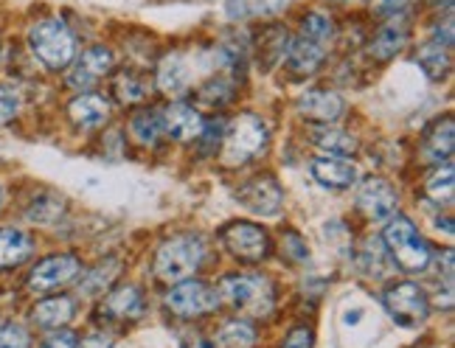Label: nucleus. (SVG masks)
Segmentation results:
<instances>
[{
    "mask_svg": "<svg viewBox=\"0 0 455 348\" xmlns=\"http://www.w3.org/2000/svg\"><path fill=\"white\" fill-rule=\"evenodd\" d=\"M28 45L45 67L62 71L76 57V37L62 17H43L28 28Z\"/></svg>",
    "mask_w": 455,
    "mask_h": 348,
    "instance_id": "obj_1",
    "label": "nucleus"
},
{
    "mask_svg": "<svg viewBox=\"0 0 455 348\" xmlns=\"http://www.w3.org/2000/svg\"><path fill=\"white\" fill-rule=\"evenodd\" d=\"M270 146L267 124L253 113H242L231 121V127L222 132V163L225 166H242L256 161Z\"/></svg>",
    "mask_w": 455,
    "mask_h": 348,
    "instance_id": "obj_2",
    "label": "nucleus"
},
{
    "mask_svg": "<svg viewBox=\"0 0 455 348\" xmlns=\"http://www.w3.org/2000/svg\"><path fill=\"white\" fill-rule=\"evenodd\" d=\"M385 250H388L391 261L402 273H425L430 265V248L427 241L419 236L413 222L408 217H394L385 225Z\"/></svg>",
    "mask_w": 455,
    "mask_h": 348,
    "instance_id": "obj_3",
    "label": "nucleus"
},
{
    "mask_svg": "<svg viewBox=\"0 0 455 348\" xmlns=\"http://www.w3.org/2000/svg\"><path fill=\"white\" fill-rule=\"evenodd\" d=\"M205 258L203 239L195 233H180L164 241V248L155 256V273L164 281H186L188 275H195Z\"/></svg>",
    "mask_w": 455,
    "mask_h": 348,
    "instance_id": "obj_4",
    "label": "nucleus"
},
{
    "mask_svg": "<svg viewBox=\"0 0 455 348\" xmlns=\"http://www.w3.org/2000/svg\"><path fill=\"white\" fill-rule=\"evenodd\" d=\"M217 292L220 301H228L251 318H265L273 309V287L261 275H231L220 284Z\"/></svg>",
    "mask_w": 455,
    "mask_h": 348,
    "instance_id": "obj_5",
    "label": "nucleus"
},
{
    "mask_svg": "<svg viewBox=\"0 0 455 348\" xmlns=\"http://www.w3.org/2000/svg\"><path fill=\"white\" fill-rule=\"evenodd\" d=\"M382 304H385V309H388V315L405 328H416L430 315V301H427L425 289H419L411 281L391 284L382 292Z\"/></svg>",
    "mask_w": 455,
    "mask_h": 348,
    "instance_id": "obj_6",
    "label": "nucleus"
},
{
    "mask_svg": "<svg viewBox=\"0 0 455 348\" xmlns=\"http://www.w3.org/2000/svg\"><path fill=\"white\" fill-rule=\"evenodd\" d=\"M222 245L239 261H265L270 256V236L253 222H228L220 231Z\"/></svg>",
    "mask_w": 455,
    "mask_h": 348,
    "instance_id": "obj_7",
    "label": "nucleus"
},
{
    "mask_svg": "<svg viewBox=\"0 0 455 348\" xmlns=\"http://www.w3.org/2000/svg\"><path fill=\"white\" fill-rule=\"evenodd\" d=\"M236 200L242 208H248L259 217H275L284 205V191L273 174H256L236 188Z\"/></svg>",
    "mask_w": 455,
    "mask_h": 348,
    "instance_id": "obj_8",
    "label": "nucleus"
},
{
    "mask_svg": "<svg viewBox=\"0 0 455 348\" xmlns=\"http://www.w3.org/2000/svg\"><path fill=\"white\" fill-rule=\"evenodd\" d=\"M166 306L180 318H200L205 312L220 306V292L203 281H178V287L169 289Z\"/></svg>",
    "mask_w": 455,
    "mask_h": 348,
    "instance_id": "obj_9",
    "label": "nucleus"
},
{
    "mask_svg": "<svg viewBox=\"0 0 455 348\" xmlns=\"http://www.w3.org/2000/svg\"><path fill=\"white\" fill-rule=\"evenodd\" d=\"M82 273V265L76 256H51L45 261H40L37 267L28 275V289L34 292H51L57 287L71 284L74 278Z\"/></svg>",
    "mask_w": 455,
    "mask_h": 348,
    "instance_id": "obj_10",
    "label": "nucleus"
},
{
    "mask_svg": "<svg viewBox=\"0 0 455 348\" xmlns=\"http://www.w3.org/2000/svg\"><path fill=\"white\" fill-rule=\"evenodd\" d=\"M110 71H113V51L104 45H93L76 59V67L71 71V76H68V84H71L74 91H91V87Z\"/></svg>",
    "mask_w": 455,
    "mask_h": 348,
    "instance_id": "obj_11",
    "label": "nucleus"
},
{
    "mask_svg": "<svg viewBox=\"0 0 455 348\" xmlns=\"http://www.w3.org/2000/svg\"><path fill=\"white\" fill-rule=\"evenodd\" d=\"M357 208L369 219H385L396 211V191L391 188L388 180L382 178H369L363 180L357 188Z\"/></svg>",
    "mask_w": 455,
    "mask_h": 348,
    "instance_id": "obj_12",
    "label": "nucleus"
},
{
    "mask_svg": "<svg viewBox=\"0 0 455 348\" xmlns=\"http://www.w3.org/2000/svg\"><path fill=\"white\" fill-rule=\"evenodd\" d=\"M161 118H164V132H169V138H174V141H180V144L197 141L205 130L203 115L191 107V104H183V101L169 104L161 113Z\"/></svg>",
    "mask_w": 455,
    "mask_h": 348,
    "instance_id": "obj_13",
    "label": "nucleus"
},
{
    "mask_svg": "<svg viewBox=\"0 0 455 348\" xmlns=\"http://www.w3.org/2000/svg\"><path fill=\"white\" fill-rule=\"evenodd\" d=\"M408 40H411V23L402 14H394L388 23H382L377 28L374 40L369 45V54L379 62L394 59L399 51L408 45Z\"/></svg>",
    "mask_w": 455,
    "mask_h": 348,
    "instance_id": "obj_14",
    "label": "nucleus"
},
{
    "mask_svg": "<svg viewBox=\"0 0 455 348\" xmlns=\"http://www.w3.org/2000/svg\"><path fill=\"white\" fill-rule=\"evenodd\" d=\"M299 113L309 121H321L331 124L346 113V101L335 91H323V87H312L299 99Z\"/></svg>",
    "mask_w": 455,
    "mask_h": 348,
    "instance_id": "obj_15",
    "label": "nucleus"
},
{
    "mask_svg": "<svg viewBox=\"0 0 455 348\" xmlns=\"http://www.w3.org/2000/svg\"><path fill=\"white\" fill-rule=\"evenodd\" d=\"M312 180H318L323 188L340 191V188H352L357 183V166L352 161H343L338 154L331 158H315L309 163Z\"/></svg>",
    "mask_w": 455,
    "mask_h": 348,
    "instance_id": "obj_16",
    "label": "nucleus"
},
{
    "mask_svg": "<svg viewBox=\"0 0 455 348\" xmlns=\"http://www.w3.org/2000/svg\"><path fill=\"white\" fill-rule=\"evenodd\" d=\"M68 115L82 130H99L110 118V101L99 93H82L68 104Z\"/></svg>",
    "mask_w": 455,
    "mask_h": 348,
    "instance_id": "obj_17",
    "label": "nucleus"
},
{
    "mask_svg": "<svg viewBox=\"0 0 455 348\" xmlns=\"http://www.w3.org/2000/svg\"><path fill=\"white\" fill-rule=\"evenodd\" d=\"M141 309H144L141 292H138V287L127 284V287L108 289V298L101 304V315L110 320H132L141 315Z\"/></svg>",
    "mask_w": 455,
    "mask_h": 348,
    "instance_id": "obj_18",
    "label": "nucleus"
},
{
    "mask_svg": "<svg viewBox=\"0 0 455 348\" xmlns=\"http://www.w3.org/2000/svg\"><path fill=\"white\" fill-rule=\"evenodd\" d=\"M450 48H452V34H444L442 37V34L435 31V37L419 48L416 62L425 67L427 76L444 79L450 74Z\"/></svg>",
    "mask_w": 455,
    "mask_h": 348,
    "instance_id": "obj_19",
    "label": "nucleus"
},
{
    "mask_svg": "<svg viewBox=\"0 0 455 348\" xmlns=\"http://www.w3.org/2000/svg\"><path fill=\"white\" fill-rule=\"evenodd\" d=\"M284 59H287V65L292 67L295 74H312V71H318L321 62L326 59V45L307 40L299 34V37L287 45Z\"/></svg>",
    "mask_w": 455,
    "mask_h": 348,
    "instance_id": "obj_20",
    "label": "nucleus"
},
{
    "mask_svg": "<svg viewBox=\"0 0 455 348\" xmlns=\"http://www.w3.org/2000/svg\"><path fill=\"white\" fill-rule=\"evenodd\" d=\"M295 0H228V17L231 20H261V17H273L287 12Z\"/></svg>",
    "mask_w": 455,
    "mask_h": 348,
    "instance_id": "obj_21",
    "label": "nucleus"
},
{
    "mask_svg": "<svg viewBox=\"0 0 455 348\" xmlns=\"http://www.w3.org/2000/svg\"><path fill=\"white\" fill-rule=\"evenodd\" d=\"M34 250V241L28 233L17 228H0V267H14L26 261Z\"/></svg>",
    "mask_w": 455,
    "mask_h": 348,
    "instance_id": "obj_22",
    "label": "nucleus"
},
{
    "mask_svg": "<svg viewBox=\"0 0 455 348\" xmlns=\"http://www.w3.org/2000/svg\"><path fill=\"white\" fill-rule=\"evenodd\" d=\"M450 154H452V118H444L425 135L422 161L442 163L444 158H450Z\"/></svg>",
    "mask_w": 455,
    "mask_h": 348,
    "instance_id": "obj_23",
    "label": "nucleus"
},
{
    "mask_svg": "<svg viewBox=\"0 0 455 348\" xmlns=\"http://www.w3.org/2000/svg\"><path fill=\"white\" fill-rule=\"evenodd\" d=\"M74 318V301L60 295V298H45L34 306V320L45 328H60Z\"/></svg>",
    "mask_w": 455,
    "mask_h": 348,
    "instance_id": "obj_24",
    "label": "nucleus"
},
{
    "mask_svg": "<svg viewBox=\"0 0 455 348\" xmlns=\"http://www.w3.org/2000/svg\"><path fill=\"white\" fill-rule=\"evenodd\" d=\"M130 130H132L138 144L155 146L157 141H161V135H164V118H161V113H155V110H141V113L132 115Z\"/></svg>",
    "mask_w": 455,
    "mask_h": 348,
    "instance_id": "obj_25",
    "label": "nucleus"
},
{
    "mask_svg": "<svg viewBox=\"0 0 455 348\" xmlns=\"http://www.w3.org/2000/svg\"><path fill=\"white\" fill-rule=\"evenodd\" d=\"M312 144L329 152V154H338V158H343V154H352L357 149V138L355 135H348L343 130H315L312 132Z\"/></svg>",
    "mask_w": 455,
    "mask_h": 348,
    "instance_id": "obj_26",
    "label": "nucleus"
},
{
    "mask_svg": "<svg viewBox=\"0 0 455 348\" xmlns=\"http://www.w3.org/2000/svg\"><path fill=\"white\" fill-rule=\"evenodd\" d=\"M301 37L315 40L321 45H329L331 40H335V20L323 12H307L301 17Z\"/></svg>",
    "mask_w": 455,
    "mask_h": 348,
    "instance_id": "obj_27",
    "label": "nucleus"
},
{
    "mask_svg": "<svg viewBox=\"0 0 455 348\" xmlns=\"http://www.w3.org/2000/svg\"><path fill=\"white\" fill-rule=\"evenodd\" d=\"M253 343H256L253 326L244 320H234L222 326V332L214 340V348H253Z\"/></svg>",
    "mask_w": 455,
    "mask_h": 348,
    "instance_id": "obj_28",
    "label": "nucleus"
},
{
    "mask_svg": "<svg viewBox=\"0 0 455 348\" xmlns=\"http://www.w3.org/2000/svg\"><path fill=\"white\" fill-rule=\"evenodd\" d=\"M116 273H118V261L116 258H110L108 265H99L96 270L87 273V278L82 281V292L84 295H104L110 289Z\"/></svg>",
    "mask_w": 455,
    "mask_h": 348,
    "instance_id": "obj_29",
    "label": "nucleus"
},
{
    "mask_svg": "<svg viewBox=\"0 0 455 348\" xmlns=\"http://www.w3.org/2000/svg\"><path fill=\"white\" fill-rule=\"evenodd\" d=\"M452 166L447 163L444 169L439 166L433 174H430V180L425 186V194L435 202H450L452 200Z\"/></svg>",
    "mask_w": 455,
    "mask_h": 348,
    "instance_id": "obj_30",
    "label": "nucleus"
},
{
    "mask_svg": "<svg viewBox=\"0 0 455 348\" xmlns=\"http://www.w3.org/2000/svg\"><path fill=\"white\" fill-rule=\"evenodd\" d=\"M116 96L124 101V104H135V101H144L147 99V84L138 79L135 74L124 71L116 79Z\"/></svg>",
    "mask_w": 455,
    "mask_h": 348,
    "instance_id": "obj_31",
    "label": "nucleus"
},
{
    "mask_svg": "<svg viewBox=\"0 0 455 348\" xmlns=\"http://www.w3.org/2000/svg\"><path fill=\"white\" fill-rule=\"evenodd\" d=\"M17 113H20V93L12 87H0V127L9 124Z\"/></svg>",
    "mask_w": 455,
    "mask_h": 348,
    "instance_id": "obj_32",
    "label": "nucleus"
},
{
    "mask_svg": "<svg viewBox=\"0 0 455 348\" xmlns=\"http://www.w3.org/2000/svg\"><path fill=\"white\" fill-rule=\"evenodd\" d=\"M0 348H28V332L17 323L0 326Z\"/></svg>",
    "mask_w": 455,
    "mask_h": 348,
    "instance_id": "obj_33",
    "label": "nucleus"
},
{
    "mask_svg": "<svg viewBox=\"0 0 455 348\" xmlns=\"http://www.w3.org/2000/svg\"><path fill=\"white\" fill-rule=\"evenodd\" d=\"M284 253H287L292 261H304V258H309V250H307V245H304V239H301L299 233H292V231L284 233Z\"/></svg>",
    "mask_w": 455,
    "mask_h": 348,
    "instance_id": "obj_34",
    "label": "nucleus"
},
{
    "mask_svg": "<svg viewBox=\"0 0 455 348\" xmlns=\"http://www.w3.org/2000/svg\"><path fill=\"white\" fill-rule=\"evenodd\" d=\"M408 4H411V0H371V9H374L377 14H388V17H394V14H402V12H405Z\"/></svg>",
    "mask_w": 455,
    "mask_h": 348,
    "instance_id": "obj_35",
    "label": "nucleus"
},
{
    "mask_svg": "<svg viewBox=\"0 0 455 348\" xmlns=\"http://www.w3.org/2000/svg\"><path fill=\"white\" fill-rule=\"evenodd\" d=\"M284 348H312V328H292L290 337L284 340Z\"/></svg>",
    "mask_w": 455,
    "mask_h": 348,
    "instance_id": "obj_36",
    "label": "nucleus"
},
{
    "mask_svg": "<svg viewBox=\"0 0 455 348\" xmlns=\"http://www.w3.org/2000/svg\"><path fill=\"white\" fill-rule=\"evenodd\" d=\"M40 348H76V335L74 332H57V335H51Z\"/></svg>",
    "mask_w": 455,
    "mask_h": 348,
    "instance_id": "obj_37",
    "label": "nucleus"
},
{
    "mask_svg": "<svg viewBox=\"0 0 455 348\" xmlns=\"http://www.w3.org/2000/svg\"><path fill=\"white\" fill-rule=\"evenodd\" d=\"M76 348H113V337L110 335H91V337H84Z\"/></svg>",
    "mask_w": 455,
    "mask_h": 348,
    "instance_id": "obj_38",
    "label": "nucleus"
},
{
    "mask_svg": "<svg viewBox=\"0 0 455 348\" xmlns=\"http://www.w3.org/2000/svg\"><path fill=\"white\" fill-rule=\"evenodd\" d=\"M183 348H214V343L212 340H203V337H195V340L183 343Z\"/></svg>",
    "mask_w": 455,
    "mask_h": 348,
    "instance_id": "obj_39",
    "label": "nucleus"
},
{
    "mask_svg": "<svg viewBox=\"0 0 455 348\" xmlns=\"http://www.w3.org/2000/svg\"><path fill=\"white\" fill-rule=\"evenodd\" d=\"M338 4H352V0H338Z\"/></svg>",
    "mask_w": 455,
    "mask_h": 348,
    "instance_id": "obj_40",
    "label": "nucleus"
},
{
    "mask_svg": "<svg viewBox=\"0 0 455 348\" xmlns=\"http://www.w3.org/2000/svg\"><path fill=\"white\" fill-rule=\"evenodd\" d=\"M0 205H4V194H0Z\"/></svg>",
    "mask_w": 455,
    "mask_h": 348,
    "instance_id": "obj_41",
    "label": "nucleus"
}]
</instances>
